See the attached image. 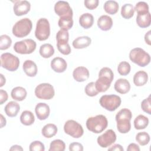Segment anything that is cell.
I'll return each instance as SVG.
<instances>
[{
	"instance_id": "obj_43",
	"label": "cell",
	"mask_w": 151,
	"mask_h": 151,
	"mask_svg": "<svg viewBox=\"0 0 151 151\" xmlns=\"http://www.w3.org/2000/svg\"><path fill=\"white\" fill-rule=\"evenodd\" d=\"M29 150L30 151H44L45 150V146L41 142L36 140L29 145Z\"/></svg>"
},
{
	"instance_id": "obj_23",
	"label": "cell",
	"mask_w": 151,
	"mask_h": 151,
	"mask_svg": "<svg viewBox=\"0 0 151 151\" xmlns=\"http://www.w3.org/2000/svg\"><path fill=\"white\" fill-rule=\"evenodd\" d=\"M94 23V17L90 13H84L79 18V24L84 29H88L91 27Z\"/></svg>"
},
{
	"instance_id": "obj_38",
	"label": "cell",
	"mask_w": 151,
	"mask_h": 151,
	"mask_svg": "<svg viewBox=\"0 0 151 151\" xmlns=\"http://www.w3.org/2000/svg\"><path fill=\"white\" fill-rule=\"evenodd\" d=\"M12 44L11 38L7 35L4 34L0 36V50H5L10 47Z\"/></svg>"
},
{
	"instance_id": "obj_33",
	"label": "cell",
	"mask_w": 151,
	"mask_h": 151,
	"mask_svg": "<svg viewBox=\"0 0 151 151\" xmlns=\"http://www.w3.org/2000/svg\"><path fill=\"white\" fill-rule=\"evenodd\" d=\"M134 12V9L133 5L131 4H125L121 8V15L124 19L131 18Z\"/></svg>"
},
{
	"instance_id": "obj_16",
	"label": "cell",
	"mask_w": 151,
	"mask_h": 151,
	"mask_svg": "<svg viewBox=\"0 0 151 151\" xmlns=\"http://www.w3.org/2000/svg\"><path fill=\"white\" fill-rule=\"evenodd\" d=\"M51 67L56 73H63L67 67L65 60L61 57H55L51 62Z\"/></svg>"
},
{
	"instance_id": "obj_36",
	"label": "cell",
	"mask_w": 151,
	"mask_h": 151,
	"mask_svg": "<svg viewBox=\"0 0 151 151\" xmlns=\"http://www.w3.org/2000/svg\"><path fill=\"white\" fill-rule=\"evenodd\" d=\"M150 136L149 133L146 132L138 133L136 136V140L141 146H145L150 142Z\"/></svg>"
},
{
	"instance_id": "obj_22",
	"label": "cell",
	"mask_w": 151,
	"mask_h": 151,
	"mask_svg": "<svg viewBox=\"0 0 151 151\" xmlns=\"http://www.w3.org/2000/svg\"><path fill=\"white\" fill-rule=\"evenodd\" d=\"M91 42V38L88 36H81L76 38L73 41V46L76 49H83L88 47Z\"/></svg>"
},
{
	"instance_id": "obj_34",
	"label": "cell",
	"mask_w": 151,
	"mask_h": 151,
	"mask_svg": "<svg viewBox=\"0 0 151 151\" xmlns=\"http://www.w3.org/2000/svg\"><path fill=\"white\" fill-rule=\"evenodd\" d=\"M57 44H67L69 40V33L67 30L61 29L59 30L56 35Z\"/></svg>"
},
{
	"instance_id": "obj_32",
	"label": "cell",
	"mask_w": 151,
	"mask_h": 151,
	"mask_svg": "<svg viewBox=\"0 0 151 151\" xmlns=\"http://www.w3.org/2000/svg\"><path fill=\"white\" fill-rule=\"evenodd\" d=\"M58 24L61 29H65L67 31L70 29L73 25V17L65 16L60 17L58 20Z\"/></svg>"
},
{
	"instance_id": "obj_15",
	"label": "cell",
	"mask_w": 151,
	"mask_h": 151,
	"mask_svg": "<svg viewBox=\"0 0 151 151\" xmlns=\"http://www.w3.org/2000/svg\"><path fill=\"white\" fill-rule=\"evenodd\" d=\"M90 76L88 70L85 67L80 66L76 68L73 72L74 79L77 82H83L86 81Z\"/></svg>"
},
{
	"instance_id": "obj_1",
	"label": "cell",
	"mask_w": 151,
	"mask_h": 151,
	"mask_svg": "<svg viewBox=\"0 0 151 151\" xmlns=\"http://www.w3.org/2000/svg\"><path fill=\"white\" fill-rule=\"evenodd\" d=\"M132 117V111L126 108L121 109L116 115L117 129L120 133H127L131 129L130 120Z\"/></svg>"
},
{
	"instance_id": "obj_27",
	"label": "cell",
	"mask_w": 151,
	"mask_h": 151,
	"mask_svg": "<svg viewBox=\"0 0 151 151\" xmlns=\"http://www.w3.org/2000/svg\"><path fill=\"white\" fill-rule=\"evenodd\" d=\"M41 133L44 137L46 138H51L57 134V127L54 124L48 123L42 127Z\"/></svg>"
},
{
	"instance_id": "obj_11",
	"label": "cell",
	"mask_w": 151,
	"mask_h": 151,
	"mask_svg": "<svg viewBox=\"0 0 151 151\" xmlns=\"http://www.w3.org/2000/svg\"><path fill=\"white\" fill-rule=\"evenodd\" d=\"M116 139L117 137L115 132L112 129H109L98 137L97 142L101 147L106 148L113 144L116 142Z\"/></svg>"
},
{
	"instance_id": "obj_3",
	"label": "cell",
	"mask_w": 151,
	"mask_h": 151,
	"mask_svg": "<svg viewBox=\"0 0 151 151\" xmlns=\"http://www.w3.org/2000/svg\"><path fill=\"white\" fill-rule=\"evenodd\" d=\"M32 28V21L28 18H22L17 21L12 27V34L18 38L27 36Z\"/></svg>"
},
{
	"instance_id": "obj_14",
	"label": "cell",
	"mask_w": 151,
	"mask_h": 151,
	"mask_svg": "<svg viewBox=\"0 0 151 151\" xmlns=\"http://www.w3.org/2000/svg\"><path fill=\"white\" fill-rule=\"evenodd\" d=\"M35 111L38 119L40 120H44L48 117L50 109L47 104L45 103H39L35 106Z\"/></svg>"
},
{
	"instance_id": "obj_12",
	"label": "cell",
	"mask_w": 151,
	"mask_h": 151,
	"mask_svg": "<svg viewBox=\"0 0 151 151\" xmlns=\"http://www.w3.org/2000/svg\"><path fill=\"white\" fill-rule=\"evenodd\" d=\"M54 11L55 14L60 17L70 16L73 17V12L68 2L64 1L57 2L54 5Z\"/></svg>"
},
{
	"instance_id": "obj_50",
	"label": "cell",
	"mask_w": 151,
	"mask_h": 151,
	"mask_svg": "<svg viewBox=\"0 0 151 151\" xmlns=\"http://www.w3.org/2000/svg\"><path fill=\"white\" fill-rule=\"evenodd\" d=\"M150 33L151 31H149L146 33L145 35V42L149 45H151V41H150Z\"/></svg>"
},
{
	"instance_id": "obj_25",
	"label": "cell",
	"mask_w": 151,
	"mask_h": 151,
	"mask_svg": "<svg viewBox=\"0 0 151 151\" xmlns=\"http://www.w3.org/2000/svg\"><path fill=\"white\" fill-rule=\"evenodd\" d=\"M12 98L16 101H22L24 100L27 95L26 90L22 87H14L11 93Z\"/></svg>"
},
{
	"instance_id": "obj_49",
	"label": "cell",
	"mask_w": 151,
	"mask_h": 151,
	"mask_svg": "<svg viewBox=\"0 0 151 151\" xmlns=\"http://www.w3.org/2000/svg\"><path fill=\"white\" fill-rule=\"evenodd\" d=\"M108 150H111V151H123L124 149L123 147L119 144H114L113 146H110L109 148H108Z\"/></svg>"
},
{
	"instance_id": "obj_51",
	"label": "cell",
	"mask_w": 151,
	"mask_h": 151,
	"mask_svg": "<svg viewBox=\"0 0 151 151\" xmlns=\"http://www.w3.org/2000/svg\"><path fill=\"white\" fill-rule=\"evenodd\" d=\"M9 150L11 151H15V150H23V148L19 145H13L11 146V147L9 149Z\"/></svg>"
},
{
	"instance_id": "obj_17",
	"label": "cell",
	"mask_w": 151,
	"mask_h": 151,
	"mask_svg": "<svg viewBox=\"0 0 151 151\" xmlns=\"http://www.w3.org/2000/svg\"><path fill=\"white\" fill-rule=\"evenodd\" d=\"M114 90L120 94H126L130 89V84L129 81L125 78H119L114 83Z\"/></svg>"
},
{
	"instance_id": "obj_8",
	"label": "cell",
	"mask_w": 151,
	"mask_h": 151,
	"mask_svg": "<svg viewBox=\"0 0 151 151\" xmlns=\"http://www.w3.org/2000/svg\"><path fill=\"white\" fill-rule=\"evenodd\" d=\"M36 42L32 39H25L17 41L14 45V51L21 54H29L32 53L36 48Z\"/></svg>"
},
{
	"instance_id": "obj_29",
	"label": "cell",
	"mask_w": 151,
	"mask_h": 151,
	"mask_svg": "<svg viewBox=\"0 0 151 151\" xmlns=\"http://www.w3.org/2000/svg\"><path fill=\"white\" fill-rule=\"evenodd\" d=\"M149 124V119L144 115L140 114L134 120V127L137 130L145 129Z\"/></svg>"
},
{
	"instance_id": "obj_20",
	"label": "cell",
	"mask_w": 151,
	"mask_h": 151,
	"mask_svg": "<svg viewBox=\"0 0 151 151\" xmlns=\"http://www.w3.org/2000/svg\"><path fill=\"white\" fill-rule=\"evenodd\" d=\"M23 70L28 77H35L37 73V66L32 60H27L24 61L22 66Z\"/></svg>"
},
{
	"instance_id": "obj_24",
	"label": "cell",
	"mask_w": 151,
	"mask_h": 151,
	"mask_svg": "<svg viewBox=\"0 0 151 151\" xmlns=\"http://www.w3.org/2000/svg\"><path fill=\"white\" fill-rule=\"evenodd\" d=\"M148 80V75L144 71H139L133 76V83L135 86L140 87L146 84Z\"/></svg>"
},
{
	"instance_id": "obj_37",
	"label": "cell",
	"mask_w": 151,
	"mask_h": 151,
	"mask_svg": "<svg viewBox=\"0 0 151 151\" xmlns=\"http://www.w3.org/2000/svg\"><path fill=\"white\" fill-rule=\"evenodd\" d=\"M131 67L127 61L120 62L117 67V71L122 76H127L130 72Z\"/></svg>"
},
{
	"instance_id": "obj_18",
	"label": "cell",
	"mask_w": 151,
	"mask_h": 151,
	"mask_svg": "<svg viewBox=\"0 0 151 151\" xmlns=\"http://www.w3.org/2000/svg\"><path fill=\"white\" fill-rule=\"evenodd\" d=\"M97 26L102 31H109L113 26V20L110 17L107 15H101L97 20Z\"/></svg>"
},
{
	"instance_id": "obj_44",
	"label": "cell",
	"mask_w": 151,
	"mask_h": 151,
	"mask_svg": "<svg viewBox=\"0 0 151 151\" xmlns=\"http://www.w3.org/2000/svg\"><path fill=\"white\" fill-rule=\"evenodd\" d=\"M57 47L58 48V50L63 55H68L71 53V49L68 44V43L67 44H57Z\"/></svg>"
},
{
	"instance_id": "obj_7",
	"label": "cell",
	"mask_w": 151,
	"mask_h": 151,
	"mask_svg": "<svg viewBox=\"0 0 151 151\" xmlns=\"http://www.w3.org/2000/svg\"><path fill=\"white\" fill-rule=\"evenodd\" d=\"M1 65L2 67L9 71H15L19 67V60L11 53L5 52L1 55Z\"/></svg>"
},
{
	"instance_id": "obj_30",
	"label": "cell",
	"mask_w": 151,
	"mask_h": 151,
	"mask_svg": "<svg viewBox=\"0 0 151 151\" xmlns=\"http://www.w3.org/2000/svg\"><path fill=\"white\" fill-rule=\"evenodd\" d=\"M119 4L115 1H107L104 4V9L106 12L110 15H114L118 12Z\"/></svg>"
},
{
	"instance_id": "obj_21",
	"label": "cell",
	"mask_w": 151,
	"mask_h": 151,
	"mask_svg": "<svg viewBox=\"0 0 151 151\" xmlns=\"http://www.w3.org/2000/svg\"><path fill=\"white\" fill-rule=\"evenodd\" d=\"M19 110V104L14 101H11L8 103L4 108V111L6 114L10 117H15L18 114Z\"/></svg>"
},
{
	"instance_id": "obj_10",
	"label": "cell",
	"mask_w": 151,
	"mask_h": 151,
	"mask_svg": "<svg viewBox=\"0 0 151 151\" xmlns=\"http://www.w3.org/2000/svg\"><path fill=\"white\" fill-rule=\"evenodd\" d=\"M65 133L73 138H80L84 133L82 126L74 120H67L64 126Z\"/></svg>"
},
{
	"instance_id": "obj_5",
	"label": "cell",
	"mask_w": 151,
	"mask_h": 151,
	"mask_svg": "<svg viewBox=\"0 0 151 151\" xmlns=\"http://www.w3.org/2000/svg\"><path fill=\"white\" fill-rule=\"evenodd\" d=\"M99 103L101 106L106 110L113 111L120 106L122 100L119 96L115 94L103 95L100 97Z\"/></svg>"
},
{
	"instance_id": "obj_31",
	"label": "cell",
	"mask_w": 151,
	"mask_h": 151,
	"mask_svg": "<svg viewBox=\"0 0 151 151\" xmlns=\"http://www.w3.org/2000/svg\"><path fill=\"white\" fill-rule=\"evenodd\" d=\"M39 52L43 58H47L53 55L54 54V49L51 44L46 43L41 45Z\"/></svg>"
},
{
	"instance_id": "obj_28",
	"label": "cell",
	"mask_w": 151,
	"mask_h": 151,
	"mask_svg": "<svg viewBox=\"0 0 151 151\" xmlns=\"http://www.w3.org/2000/svg\"><path fill=\"white\" fill-rule=\"evenodd\" d=\"M20 121L25 126H30L34 123V115L31 111L25 110L22 112L20 116Z\"/></svg>"
},
{
	"instance_id": "obj_6",
	"label": "cell",
	"mask_w": 151,
	"mask_h": 151,
	"mask_svg": "<svg viewBox=\"0 0 151 151\" xmlns=\"http://www.w3.org/2000/svg\"><path fill=\"white\" fill-rule=\"evenodd\" d=\"M50 35V25L48 20L45 18H41L37 22L35 36L39 41L47 40Z\"/></svg>"
},
{
	"instance_id": "obj_4",
	"label": "cell",
	"mask_w": 151,
	"mask_h": 151,
	"mask_svg": "<svg viewBox=\"0 0 151 151\" xmlns=\"http://www.w3.org/2000/svg\"><path fill=\"white\" fill-rule=\"evenodd\" d=\"M129 58L133 63L142 67L147 65L150 61L149 54L140 48L132 49L129 52Z\"/></svg>"
},
{
	"instance_id": "obj_46",
	"label": "cell",
	"mask_w": 151,
	"mask_h": 151,
	"mask_svg": "<svg viewBox=\"0 0 151 151\" xmlns=\"http://www.w3.org/2000/svg\"><path fill=\"white\" fill-rule=\"evenodd\" d=\"M69 150L70 151H83V146L80 143L73 142L70 144Z\"/></svg>"
},
{
	"instance_id": "obj_52",
	"label": "cell",
	"mask_w": 151,
	"mask_h": 151,
	"mask_svg": "<svg viewBox=\"0 0 151 151\" xmlns=\"http://www.w3.org/2000/svg\"><path fill=\"white\" fill-rule=\"evenodd\" d=\"M1 128H2L4 126H5L6 125V121L5 118L4 117V116L1 114Z\"/></svg>"
},
{
	"instance_id": "obj_13",
	"label": "cell",
	"mask_w": 151,
	"mask_h": 151,
	"mask_svg": "<svg viewBox=\"0 0 151 151\" xmlns=\"http://www.w3.org/2000/svg\"><path fill=\"white\" fill-rule=\"evenodd\" d=\"M31 4L27 1H17L14 4L13 10L17 16H22L27 14L30 10Z\"/></svg>"
},
{
	"instance_id": "obj_53",
	"label": "cell",
	"mask_w": 151,
	"mask_h": 151,
	"mask_svg": "<svg viewBox=\"0 0 151 151\" xmlns=\"http://www.w3.org/2000/svg\"><path fill=\"white\" fill-rule=\"evenodd\" d=\"M0 80H1V81H0V87H2L5 84V82H6V79L4 77V76H3V74H0Z\"/></svg>"
},
{
	"instance_id": "obj_40",
	"label": "cell",
	"mask_w": 151,
	"mask_h": 151,
	"mask_svg": "<svg viewBox=\"0 0 151 151\" xmlns=\"http://www.w3.org/2000/svg\"><path fill=\"white\" fill-rule=\"evenodd\" d=\"M84 91L86 94L90 97L96 96L99 93V91L97 90L96 88L94 82H90L88 83L85 87Z\"/></svg>"
},
{
	"instance_id": "obj_35",
	"label": "cell",
	"mask_w": 151,
	"mask_h": 151,
	"mask_svg": "<svg viewBox=\"0 0 151 151\" xmlns=\"http://www.w3.org/2000/svg\"><path fill=\"white\" fill-rule=\"evenodd\" d=\"M65 149V145L64 142L60 139H56L51 142L49 151H64Z\"/></svg>"
},
{
	"instance_id": "obj_48",
	"label": "cell",
	"mask_w": 151,
	"mask_h": 151,
	"mask_svg": "<svg viewBox=\"0 0 151 151\" xmlns=\"http://www.w3.org/2000/svg\"><path fill=\"white\" fill-rule=\"evenodd\" d=\"M140 150V149L139 146L134 143H132L129 144L127 148V151H139Z\"/></svg>"
},
{
	"instance_id": "obj_26",
	"label": "cell",
	"mask_w": 151,
	"mask_h": 151,
	"mask_svg": "<svg viewBox=\"0 0 151 151\" xmlns=\"http://www.w3.org/2000/svg\"><path fill=\"white\" fill-rule=\"evenodd\" d=\"M136 21L137 25L140 28H144L149 27L151 22L150 12L145 14H137Z\"/></svg>"
},
{
	"instance_id": "obj_19",
	"label": "cell",
	"mask_w": 151,
	"mask_h": 151,
	"mask_svg": "<svg viewBox=\"0 0 151 151\" xmlns=\"http://www.w3.org/2000/svg\"><path fill=\"white\" fill-rule=\"evenodd\" d=\"M111 81L107 77L101 76L95 82V86L99 93H103L106 91L110 87Z\"/></svg>"
},
{
	"instance_id": "obj_42",
	"label": "cell",
	"mask_w": 151,
	"mask_h": 151,
	"mask_svg": "<svg viewBox=\"0 0 151 151\" xmlns=\"http://www.w3.org/2000/svg\"><path fill=\"white\" fill-rule=\"evenodd\" d=\"M151 100L150 96H149L147 98L144 99L141 103V108L143 111L145 113L150 114H151Z\"/></svg>"
},
{
	"instance_id": "obj_47",
	"label": "cell",
	"mask_w": 151,
	"mask_h": 151,
	"mask_svg": "<svg viewBox=\"0 0 151 151\" xmlns=\"http://www.w3.org/2000/svg\"><path fill=\"white\" fill-rule=\"evenodd\" d=\"M8 95L5 90L0 89V104H3L6 101H7Z\"/></svg>"
},
{
	"instance_id": "obj_45",
	"label": "cell",
	"mask_w": 151,
	"mask_h": 151,
	"mask_svg": "<svg viewBox=\"0 0 151 151\" xmlns=\"http://www.w3.org/2000/svg\"><path fill=\"white\" fill-rule=\"evenodd\" d=\"M84 4L87 9L93 10L98 6L99 1V0H85L84 1Z\"/></svg>"
},
{
	"instance_id": "obj_2",
	"label": "cell",
	"mask_w": 151,
	"mask_h": 151,
	"mask_svg": "<svg viewBox=\"0 0 151 151\" xmlns=\"http://www.w3.org/2000/svg\"><path fill=\"white\" fill-rule=\"evenodd\" d=\"M108 126L106 117L103 114L90 117L86 121V127L88 130L94 133H101Z\"/></svg>"
},
{
	"instance_id": "obj_9",
	"label": "cell",
	"mask_w": 151,
	"mask_h": 151,
	"mask_svg": "<svg viewBox=\"0 0 151 151\" xmlns=\"http://www.w3.org/2000/svg\"><path fill=\"white\" fill-rule=\"evenodd\" d=\"M34 93L37 98L42 100H50L52 99L55 95L53 86L47 83L38 84L35 87Z\"/></svg>"
},
{
	"instance_id": "obj_41",
	"label": "cell",
	"mask_w": 151,
	"mask_h": 151,
	"mask_svg": "<svg viewBox=\"0 0 151 151\" xmlns=\"http://www.w3.org/2000/svg\"><path fill=\"white\" fill-rule=\"evenodd\" d=\"M103 76L108 78L111 81H113L114 78V74L112 70L109 67H103L102 68L99 73V77Z\"/></svg>"
},
{
	"instance_id": "obj_39",
	"label": "cell",
	"mask_w": 151,
	"mask_h": 151,
	"mask_svg": "<svg viewBox=\"0 0 151 151\" xmlns=\"http://www.w3.org/2000/svg\"><path fill=\"white\" fill-rule=\"evenodd\" d=\"M149 5L146 2L140 1L136 4L134 9H135L137 14H145L149 12Z\"/></svg>"
}]
</instances>
